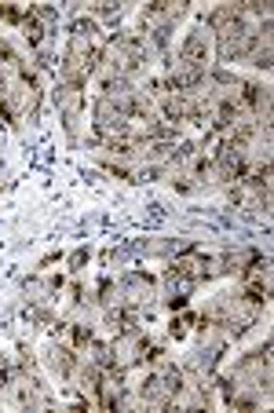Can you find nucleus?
<instances>
[{"mask_svg":"<svg viewBox=\"0 0 274 413\" xmlns=\"http://www.w3.org/2000/svg\"><path fill=\"white\" fill-rule=\"evenodd\" d=\"M110 355H113V366H117V369H125V366L139 362V359L146 355V337H143V329H136V326L121 329L117 344L110 347Z\"/></svg>","mask_w":274,"mask_h":413,"instance_id":"1","label":"nucleus"},{"mask_svg":"<svg viewBox=\"0 0 274 413\" xmlns=\"http://www.w3.org/2000/svg\"><path fill=\"white\" fill-rule=\"evenodd\" d=\"M241 169H245V146H238V143L220 146V154H216V172H220V179H238Z\"/></svg>","mask_w":274,"mask_h":413,"instance_id":"2","label":"nucleus"},{"mask_svg":"<svg viewBox=\"0 0 274 413\" xmlns=\"http://www.w3.org/2000/svg\"><path fill=\"white\" fill-rule=\"evenodd\" d=\"M55 103L66 110V117H70L66 124L73 129V117H77V110H81V103H84V91H81V84H77V81H63V84L55 88Z\"/></svg>","mask_w":274,"mask_h":413,"instance_id":"3","label":"nucleus"},{"mask_svg":"<svg viewBox=\"0 0 274 413\" xmlns=\"http://www.w3.org/2000/svg\"><path fill=\"white\" fill-rule=\"evenodd\" d=\"M216 362H220V344H212V347H201V352L191 359V373H194L198 380H205L212 369H216Z\"/></svg>","mask_w":274,"mask_h":413,"instance_id":"4","label":"nucleus"},{"mask_svg":"<svg viewBox=\"0 0 274 413\" xmlns=\"http://www.w3.org/2000/svg\"><path fill=\"white\" fill-rule=\"evenodd\" d=\"M205 55H208V41H205V29H194V34L183 41V51H179V59H187V62H205Z\"/></svg>","mask_w":274,"mask_h":413,"instance_id":"5","label":"nucleus"},{"mask_svg":"<svg viewBox=\"0 0 274 413\" xmlns=\"http://www.w3.org/2000/svg\"><path fill=\"white\" fill-rule=\"evenodd\" d=\"M143 399H146L150 406H168V402H172V392L161 384V377H150L146 384H143Z\"/></svg>","mask_w":274,"mask_h":413,"instance_id":"6","label":"nucleus"},{"mask_svg":"<svg viewBox=\"0 0 274 413\" xmlns=\"http://www.w3.org/2000/svg\"><path fill=\"white\" fill-rule=\"evenodd\" d=\"M26 297L34 300V304H48V300L55 297V282H41V278L26 282Z\"/></svg>","mask_w":274,"mask_h":413,"instance_id":"7","label":"nucleus"},{"mask_svg":"<svg viewBox=\"0 0 274 413\" xmlns=\"http://www.w3.org/2000/svg\"><path fill=\"white\" fill-rule=\"evenodd\" d=\"M48 362H51L59 373H70V369H73L70 352H66V347H59V344H51V347H48Z\"/></svg>","mask_w":274,"mask_h":413,"instance_id":"8","label":"nucleus"},{"mask_svg":"<svg viewBox=\"0 0 274 413\" xmlns=\"http://www.w3.org/2000/svg\"><path fill=\"white\" fill-rule=\"evenodd\" d=\"M22 34H26V41H29V44H41V34H44V29H41L34 19H26V22H22Z\"/></svg>","mask_w":274,"mask_h":413,"instance_id":"9","label":"nucleus"},{"mask_svg":"<svg viewBox=\"0 0 274 413\" xmlns=\"http://www.w3.org/2000/svg\"><path fill=\"white\" fill-rule=\"evenodd\" d=\"M84 260H88V249H77V252H73V257H70V264H73V267H81Z\"/></svg>","mask_w":274,"mask_h":413,"instance_id":"10","label":"nucleus"}]
</instances>
